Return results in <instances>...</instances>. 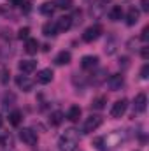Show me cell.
<instances>
[{
  "label": "cell",
  "mask_w": 149,
  "mask_h": 151,
  "mask_svg": "<svg viewBox=\"0 0 149 151\" xmlns=\"http://www.w3.org/2000/svg\"><path fill=\"white\" fill-rule=\"evenodd\" d=\"M77 144H79V132L75 128H67L58 139V150L60 151H75Z\"/></svg>",
  "instance_id": "obj_1"
},
{
  "label": "cell",
  "mask_w": 149,
  "mask_h": 151,
  "mask_svg": "<svg viewBox=\"0 0 149 151\" xmlns=\"http://www.w3.org/2000/svg\"><path fill=\"white\" fill-rule=\"evenodd\" d=\"M102 141H104V148L107 150H112V148H117V146H121L125 141H126V132H123V130H114L111 134H107L105 137H102Z\"/></svg>",
  "instance_id": "obj_2"
},
{
  "label": "cell",
  "mask_w": 149,
  "mask_h": 151,
  "mask_svg": "<svg viewBox=\"0 0 149 151\" xmlns=\"http://www.w3.org/2000/svg\"><path fill=\"white\" fill-rule=\"evenodd\" d=\"M102 123H104V118H102V116L91 114L90 118H86V121H84V125H82V134H91V132H95Z\"/></svg>",
  "instance_id": "obj_3"
},
{
  "label": "cell",
  "mask_w": 149,
  "mask_h": 151,
  "mask_svg": "<svg viewBox=\"0 0 149 151\" xmlns=\"http://www.w3.org/2000/svg\"><path fill=\"white\" fill-rule=\"evenodd\" d=\"M19 139H21L27 146H35L39 142L37 134H35L32 128H21V130H19Z\"/></svg>",
  "instance_id": "obj_4"
},
{
  "label": "cell",
  "mask_w": 149,
  "mask_h": 151,
  "mask_svg": "<svg viewBox=\"0 0 149 151\" xmlns=\"http://www.w3.org/2000/svg\"><path fill=\"white\" fill-rule=\"evenodd\" d=\"M100 34H102V27H100V25L88 27V28L84 30V34H82V40H84V42H93V40H97V39L100 37Z\"/></svg>",
  "instance_id": "obj_5"
},
{
  "label": "cell",
  "mask_w": 149,
  "mask_h": 151,
  "mask_svg": "<svg viewBox=\"0 0 149 151\" xmlns=\"http://www.w3.org/2000/svg\"><path fill=\"white\" fill-rule=\"evenodd\" d=\"M126 109H128V100H126V99H121V100H117V102L112 104L111 116L112 118H121L123 114L126 113Z\"/></svg>",
  "instance_id": "obj_6"
},
{
  "label": "cell",
  "mask_w": 149,
  "mask_h": 151,
  "mask_svg": "<svg viewBox=\"0 0 149 151\" xmlns=\"http://www.w3.org/2000/svg\"><path fill=\"white\" fill-rule=\"evenodd\" d=\"M104 12H105V0H93L90 14L93 18H100V16H104Z\"/></svg>",
  "instance_id": "obj_7"
},
{
  "label": "cell",
  "mask_w": 149,
  "mask_h": 151,
  "mask_svg": "<svg viewBox=\"0 0 149 151\" xmlns=\"http://www.w3.org/2000/svg\"><path fill=\"white\" fill-rule=\"evenodd\" d=\"M16 84H18V88L19 90H23V91H32V88H34V81L28 77V76H16Z\"/></svg>",
  "instance_id": "obj_8"
},
{
  "label": "cell",
  "mask_w": 149,
  "mask_h": 151,
  "mask_svg": "<svg viewBox=\"0 0 149 151\" xmlns=\"http://www.w3.org/2000/svg\"><path fill=\"white\" fill-rule=\"evenodd\" d=\"M54 27H56V32H67L72 27V18L70 16H62V18L56 19Z\"/></svg>",
  "instance_id": "obj_9"
},
{
  "label": "cell",
  "mask_w": 149,
  "mask_h": 151,
  "mask_svg": "<svg viewBox=\"0 0 149 151\" xmlns=\"http://www.w3.org/2000/svg\"><path fill=\"white\" fill-rule=\"evenodd\" d=\"M107 84H109V88H111L112 91H117V90H121V86L125 84V77L121 74H112L109 77V81H107Z\"/></svg>",
  "instance_id": "obj_10"
},
{
  "label": "cell",
  "mask_w": 149,
  "mask_h": 151,
  "mask_svg": "<svg viewBox=\"0 0 149 151\" xmlns=\"http://www.w3.org/2000/svg\"><path fill=\"white\" fill-rule=\"evenodd\" d=\"M98 56H95V55H86V56H82V60H81V67L82 69H95L97 65H98Z\"/></svg>",
  "instance_id": "obj_11"
},
{
  "label": "cell",
  "mask_w": 149,
  "mask_h": 151,
  "mask_svg": "<svg viewBox=\"0 0 149 151\" xmlns=\"http://www.w3.org/2000/svg\"><path fill=\"white\" fill-rule=\"evenodd\" d=\"M133 107H135V111H139V113H144V111H146V107H148V97H146V93H139V95L135 97Z\"/></svg>",
  "instance_id": "obj_12"
},
{
  "label": "cell",
  "mask_w": 149,
  "mask_h": 151,
  "mask_svg": "<svg viewBox=\"0 0 149 151\" xmlns=\"http://www.w3.org/2000/svg\"><path fill=\"white\" fill-rule=\"evenodd\" d=\"M53 70L51 69H42V70H39L37 72V83L39 84H47V83H51L53 81Z\"/></svg>",
  "instance_id": "obj_13"
},
{
  "label": "cell",
  "mask_w": 149,
  "mask_h": 151,
  "mask_svg": "<svg viewBox=\"0 0 149 151\" xmlns=\"http://www.w3.org/2000/svg\"><path fill=\"white\" fill-rule=\"evenodd\" d=\"M139 18H140V11L135 9V7H130L128 12H126V25L128 27H133L139 21Z\"/></svg>",
  "instance_id": "obj_14"
},
{
  "label": "cell",
  "mask_w": 149,
  "mask_h": 151,
  "mask_svg": "<svg viewBox=\"0 0 149 151\" xmlns=\"http://www.w3.org/2000/svg\"><path fill=\"white\" fill-rule=\"evenodd\" d=\"M18 67H19V70L23 74H30V72H34L37 69V62H34V60H23V62H19Z\"/></svg>",
  "instance_id": "obj_15"
},
{
  "label": "cell",
  "mask_w": 149,
  "mask_h": 151,
  "mask_svg": "<svg viewBox=\"0 0 149 151\" xmlns=\"http://www.w3.org/2000/svg\"><path fill=\"white\" fill-rule=\"evenodd\" d=\"M70 60H72V55L69 51H60L54 56V63L56 65H67V63H70Z\"/></svg>",
  "instance_id": "obj_16"
},
{
  "label": "cell",
  "mask_w": 149,
  "mask_h": 151,
  "mask_svg": "<svg viewBox=\"0 0 149 151\" xmlns=\"http://www.w3.org/2000/svg\"><path fill=\"white\" fill-rule=\"evenodd\" d=\"M40 14L42 16H47V18H51L53 14H54V11H56V7H54V4L53 2H44L42 5H40Z\"/></svg>",
  "instance_id": "obj_17"
},
{
  "label": "cell",
  "mask_w": 149,
  "mask_h": 151,
  "mask_svg": "<svg viewBox=\"0 0 149 151\" xmlns=\"http://www.w3.org/2000/svg\"><path fill=\"white\" fill-rule=\"evenodd\" d=\"M25 51H27L28 55H35L39 51V40L37 39H27V42H25Z\"/></svg>",
  "instance_id": "obj_18"
},
{
  "label": "cell",
  "mask_w": 149,
  "mask_h": 151,
  "mask_svg": "<svg viewBox=\"0 0 149 151\" xmlns=\"http://www.w3.org/2000/svg\"><path fill=\"white\" fill-rule=\"evenodd\" d=\"M123 18V9L121 5H112L111 11H109V19L111 21H119Z\"/></svg>",
  "instance_id": "obj_19"
},
{
  "label": "cell",
  "mask_w": 149,
  "mask_h": 151,
  "mask_svg": "<svg viewBox=\"0 0 149 151\" xmlns=\"http://www.w3.org/2000/svg\"><path fill=\"white\" fill-rule=\"evenodd\" d=\"M81 107L79 106H70V109L67 111V119H70V121H79V118H81Z\"/></svg>",
  "instance_id": "obj_20"
},
{
  "label": "cell",
  "mask_w": 149,
  "mask_h": 151,
  "mask_svg": "<svg viewBox=\"0 0 149 151\" xmlns=\"http://www.w3.org/2000/svg\"><path fill=\"white\" fill-rule=\"evenodd\" d=\"M62 121H63V113L62 111H53V113L49 114V123L53 127H60Z\"/></svg>",
  "instance_id": "obj_21"
},
{
  "label": "cell",
  "mask_w": 149,
  "mask_h": 151,
  "mask_svg": "<svg viewBox=\"0 0 149 151\" xmlns=\"http://www.w3.org/2000/svg\"><path fill=\"white\" fill-rule=\"evenodd\" d=\"M105 102H107V97H97V99H93V102H91V109H97V111H100V109H104L105 107Z\"/></svg>",
  "instance_id": "obj_22"
},
{
  "label": "cell",
  "mask_w": 149,
  "mask_h": 151,
  "mask_svg": "<svg viewBox=\"0 0 149 151\" xmlns=\"http://www.w3.org/2000/svg\"><path fill=\"white\" fill-rule=\"evenodd\" d=\"M21 119H23L21 111H12V113L9 114V123H11L12 127H18V125L21 123Z\"/></svg>",
  "instance_id": "obj_23"
},
{
  "label": "cell",
  "mask_w": 149,
  "mask_h": 151,
  "mask_svg": "<svg viewBox=\"0 0 149 151\" xmlns=\"http://www.w3.org/2000/svg\"><path fill=\"white\" fill-rule=\"evenodd\" d=\"M42 34H44L46 37L56 35V27H54V23H46V25L42 27Z\"/></svg>",
  "instance_id": "obj_24"
},
{
  "label": "cell",
  "mask_w": 149,
  "mask_h": 151,
  "mask_svg": "<svg viewBox=\"0 0 149 151\" xmlns=\"http://www.w3.org/2000/svg\"><path fill=\"white\" fill-rule=\"evenodd\" d=\"M105 76H107V70H105V69H102V70H98V72L95 74V79H91V83H93L95 86H98V84H102V83L107 79Z\"/></svg>",
  "instance_id": "obj_25"
},
{
  "label": "cell",
  "mask_w": 149,
  "mask_h": 151,
  "mask_svg": "<svg viewBox=\"0 0 149 151\" xmlns=\"http://www.w3.org/2000/svg\"><path fill=\"white\" fill-rule=\"evenodd\" d=\"M53 4H54L56 9H63V11H65V9H72V5H74L72 0H54Z\"/></svg>",
  "instance_id": "obj_26"
},
{
  "label": "cell",
  "mask_w": 149,
  "mask_h": 151,
  "mask_svg": "<svg viewBox=\"0 0 149 151\" xmlns=\"http://www.w3.org/2000/svg\"><path fill=\"white\" fill-rule=\"evenodd\" d=\"M93 146L97 148L98 151H105V148H104V141H102V137H97L95 141H93Z\"/></svg>",
  "instance_id": "obj_27"
},
{
  "label": "cell",
  "mask_w": 149,
  "mask_h": 151,
  "mask_svg": "<svg viewBox=\"0 0 149 151\" xmlns=\"http://www.w3.org/2000/svg\"><path fill=\"white\" fill-rule=\"evenodd\" d=\"M28 34H30V28H28V27H23V28H19L18 37L19 39H28Z\"/></svg>",
  "instance_id": "obj_28"
},
{
  "label": "cell",
  "mask_w": 149,
  "mask_h": 151,
  "mask_svg": "<svg viewBox=\"0 0 149 151\" xmlns=\"http://www.w3.org/2000/svg\"><path fill=\"white\" fill-rule=\"evenodd\" d=\"M116 44H114V40H111L109 44H105V53L107 55H114V51H116V47H114Z\"/></svg>",
  "instance_id": "obj_29"
},
{
  "label": "cell",
  "mask_w": 149,
  "mask_h": 151,
  "mask_svg": "<svg viewBox=\"0 0 149 151\" xmlns=\"http://www.w3.org/2000/svg\"><path fill=\"white\" fill-rule=\"evenodd\" d=\"M140 77H142V79H148V77H149V65H148V63L140 69Z\"/></svg>",
  "instance_id": "obj_30"
},
{
  "label": "cell",
  "mask_w": 149,
  "mask_h": 151,
  "mask_svg": "<svg viewBox=\"0 0 149 151\" xmlns=\"http://www.w3.org/2000/svg\"><path fill=\"white\" fill-rule=\"evenodd\" d=\"M119 65H121L123 69H128V67H130V60H128V56H123V58H119Z\"/></svg>",
  "instance_id": "obj_31"
},
{
  "label": "cell",
  "mask_w": 149,
  "mask_h": 151,
  "mask_svg": "<svg viewBox=\"0 0 149 151\" xmlns=\"http://www.w3.org/2000/svg\"><path fill=\"white\" fill-rule=\"evenodd\" d=\"M140 39H142L144 42H148V39H149V27H144V30H142V35H140Z\"/></svg>",
  "instance_id": "obj_32"
},
{
  "label": "cell",
  "mask_w": 149,
  "mask_h": 151,
  "mask_svg": "<svg viewBox=\"0 0 149 151\" xmlns=\"http://www.w3.org/2000/svg\"><path fill=\"white\" fill-rule=\"evenodd\" d=\"M140 55H142V58H144V60H148V58H149V47H148V46H144V47L140 49Z\"/></svg>",
  "instance_id": "obj_33"
},
{
  "label": "cell",
  "mask_w": 149,
  "mask_h": 151,
  "mask_svg": "<svg viewBox=\"0 0 149 151\" xmlns=\"http://www.w3.org/2000/svg\"><path fill=\"white\" fill-rule=\"evenodd\" d=\"M140 7L144 12H149V0H140Z\"/></svg>",
  "instance_id": "obj_34"
},
{
  "label": "cell",
  "mask_w": 149,
  "mask_h": 151,
  "mask_svg": "<svg viewBox=\"0 0 149 151\" xmlns=\"http://www.w3.org/2000/svg\"><path fill=\"white\" fill-rule=\"evenodd\" d=\"M2 34H4L2 37L5 39V40H7V39H11V30H7V28H4V30H2Z\"/></svg>",
  "instance_id": "obj_35"
},
{
  "label": "cell",
  "mask_w": 149,
  "mask_h": 151,
  "mask_svg": "<svg viewBox=\"0 0 149 151\" xmlns=\"http://www.w3.org/2000/svg\"><path fill=\"white\" fill-rule=\"evenodd\" d=\"M2 123H4V118H2V116H0V127H2Z\"/></svg>",
  "instance_id": "obj_36"
}]
</instances>
